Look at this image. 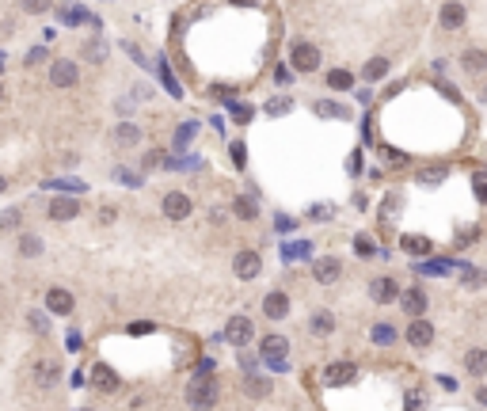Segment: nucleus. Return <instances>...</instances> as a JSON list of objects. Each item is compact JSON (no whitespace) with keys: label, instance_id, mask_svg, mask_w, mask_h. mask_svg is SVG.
Returning <instances> with one entry per match:
<instances>
[{"label":"nucleus","instance_id":"nucleus-1","mask_svg":"<svg viewBox=\"0 0 487 411\" xmlns=\"http://www.w3.org/2000/svg\"><path fill=\"white\" fill-rule=\"evenodd\" d=\"M214 400H217V381H214V373H199V377L187 385V403L194 411H206V408H214Z\"/></svg>","mask_w":487,"mask_h":411},{"label":"nucleus","instance_id":"nucleus-2","mask_svg":"<svg viewBox=\"0 0 487 411\" xmlns=\"http://www.w3.org/2000/svg\"><path fill=\"white\" fill-rule=\"evenodd\" d=\"M259 354H263V362H271L274 370H286V354H289V339H282V335H267L263 339V346H259Z\"/></svg>","mask_w":487,"mask_h":411},{"label":"nucleus","instance_id":"nucleus-3","mask_svg":"<svg viewBox=\"0 0 487 411\" xmlns=\"http://www.w3.org/2000/svg\"><path fill=\"white\" fill-rule=\"evenodd\" d=\"M289 65L301 69V73H313V69H320V49L313 42H297V46L289 49Z\"/></svg>","mask_w":487,"mask_h":411},{"label":"nucleus","instance_id":"nucleus-4","mask_svg":"<svg viewBox=\"0 0 487 411\" xmlns=\"http://www.w3.org/2000/svg\"><path fill=\"white\" fill-rule=\"evenodd\" d=\"M31 381L38 388H54L61 381V366L54 358H38V362H31Z\"/></svg>","mask_w":487,"mask_h":411},{"label":"nucleus","instance_id":"nucleus-5","mask_svg":"<svg viewBox=\"0 0 487 411\" xmlns=\"http://www.w3.org/2000/svg\"><path fill=\"white\" fill-rule=\"evenodd\" d=\"M160 210H164L168 221H187L190 217V198L183 195V190H168L164 202H160Z\"/></svg>","mask_w":487,"mask_h":411},{"label":"nucleus","instance_id":"nucleus-6","mask_svg":"<svg viewBox=\"0 0 487 411\" xmlns=\"http://www.w3.org/2000/svg\"><path fill=\"white\" fill-rule=\"evenodd\" d=\"M251 335H256V328H251L248 316H232V320L225 324V343H232V346L251 343Z\"/></svg>","mask_w":487,"mask_h":411},{"label":"nucleus","instance_id":"nucleus-7","mask_svg":"<svg viewBox=\"0 0 487 411\" xmlns=\"http://www.w3.org/2000/svg\"><path fill=\"white\" fill-rule=\"evenodd\" d=\"M118 385H122V381H118V373L111 370L107 362L91 366V388H95V392H118Z\"/></svg>","mask_w":487,"mask_h":411},{"label":"nucleus","instance_id":"nucleus-8","mask_svg":"<svg viewBox=\"0 0 487 411\" xmlns=\"http://www.w3.org/2000/svg\"><path fill=\"white\" fill-rule=\"evenodd\" d=\"M240 388H244V396H251V400H267V396L274 392L271 377H263V373H244V381H240Z\"/></svg>","mask_w":487,"mask_h":411},{"label":"nucleus","instance_id":"nucleus-9","mask_svg":"<svg viewBox=\"0 0 487 411\" xmlns=\"http://www.w3.org/2000/svg\"><path fill=\"white\" fill-rule=\"evenodd\" d=\"M76 80H80V69H76L73 61H54L50 65V84L54 88H73Z\"/></svg>","mask_w":487,"mask_h":411},{"label":"nucleus","instance_id":"nucleus-10","mask_svg":"<svg viewBox=\"0 0 487 411\" xmlns=\"http://www.w3.org/2000/svg\"><path fill=\"white\" fill-rule=\"evenodd\" d=\"M259 252H248V247H244V252L236 255V259H232V271H236V278H244V282H251L259 274Z\"/></svg>","mask_w":487,"mask_h":411},{"label":"nucleus","instance_id":"nucleus-11","mask_svg":"<svg viewBox=\"0 0 487 411\" xmlns=\"http://www.w3.org/2000/svg\"><path fill=\"white\" fill-rule=\"evenodd\" d=\"M339 271H343V267H339L335 255H324V259H316V263H313V278L320 282V286H335Z\"/></svg>","mask_w":487,"mask_h":411},{"label":"nucleus","instance_id":"nucleus-12","mask_svg":"<svg viewBox=\"0 0 487 411\" xmlns=\"http://www.w3.org/2000/svg\"><path fill=\"white\" fill-rule=\"evenodd\" d=\"M46 313L69 316V313H73V293H69V289H61V286L46 289Z\"/></svg>","mask_w":487,"mask_h":411},{"label":"nucleus","instance_id":"nucleus-13","mask_svg":"<svg viewBox=\"0 0 487 411\" xmlns=\"http://www.w3.org/2000/svg\"><path fill=\"white\" fill-rule=\"evenodd\" d=\"M396 297H400V309H404L407 316H422V313H427V293H422L419 286L404 289V293H396Z\"/></svg>","mask_w":487,"mask_h":411},{"label":"nucleus","instance_id":"nucleus-14","mask_svg":"<svg viewBox=\"0 0 487 411\" xmlns=\"http://www.w3.org/2000/svg\"><path fill=\"white\" fill-rule=\"evenodd\" d=\"M80 217V202L76 198H54L50 202V221H76Z\"/></svg>","mask_w":487,"mask_h":411},{"label":"nucleus","instance_id":"nucleus-15","mask_svg":"<svg viewBox=\"0 0 487 411\" xmlns=\"http://www.w3.org/2000/svg\"><path fill=\"white\" fill-rule=\"evenodd\" d=\"M464 4H457V0H449V4H442V16H438V23L446 27V31H457V27H464Z\"/></svg>","mask_w":487,"mask_h":411},{"label":"nucleus","instance_id":"nucleus-16","mask_svg":"<svg viewBox=\"0 0 487 411\" xmlns=\"http://www.w3.org/2000/svg\"><path fill=\"white\" fill-rule=\"evenodd\" d=\"M263 313L271 316V320H286V316H289V297L282 293V289L267 293V301H263Z\"/></svg>","mask_w":487,"mask_h":411},{"label":"nucleus","instance_id":"nucleus-17","mask_svg":"<svg viewBox=\"0 0 487 411\" xmlns=\"http://www.w3.org/2000/svg\"><path fill=\"white\" fill-rule=\"evenodd\" d=\"M430 339H434V328H430L422 316H411V328H407V343H411V346H427Z\"/></svg>","mask_w":487,"mask_h":411},{"label":"nucleus","instance_id":"nucleus-18","mask_svg":"<svg viewBox=\"0 0 487 411\" xmlns=\"http://www.w3.org/2000/svg\"><path fill=\"white\" fill-rule=\"evenodd\" d=\"M354 366H350V362H335V366H328V373H324V381H328V385L331 388H335V385H350V381H354Z\"/></svg>","mask_w":487,"mask_h":411},{"label":"nucleus","instance_id":"nucleus-19","mask_svg":"<svg viewBox=\"0 0 487 411\" xmlns=\"http://www.w3.org/2000/svg\"><path fill=\"white\" fill-rule=\"evenodd\" d=\"M370 297L377 304H388V301H396V282L392 278H373V286H370Z\"/></svg>","mask_w":487,"mask_h":411},{"label":"nucleus","instance_id":"nucleus-20","mask_svg":"<svg viewBox=\"0 0 487 411\" xmlns=\"http://www.w3.org/2000/svg\"><path fill=\"white\" fill-rule=\"evenodd\" d=\"M400 247H404L407 255H430V252H434V244H430L427 236H415V232H407V236H400Z\"/></svg>","mask_w":487,"mask_h":411},{"label":"nucleus","instance_id":"nucleus-21","mask_svg":"<svg viewBox=\"0 0 487 411\" xmlns=\"http://www.w3.org/2000/svg\"><path fill=\"white\" fill-rule=\"evenodd\" d=\"M464 370H468L472 377H484V373H487V351H484V346H476V351L464 354Z\"/></svg>","mask_w":487,"mask_h":411},{"label":"nucleus","instance_id":"nucleus-22","mask_svg":"<svg viewBox=\"0 0 487 411\" xmlns=\"http://www.w3.org/2000/svg\"><path fill=\"white\" fill-rule=\"evenodd\" d=\"M232 214L240 217V221H256V214H259V206H256V198H244L240 195L236 202H232Z\"/></svg>","mask_w":487,"mask_h":411},{"label":"nucleus","instance_id":"nucleus-23","mask_svg":"<svg viewBox=\"0 0 487 411\" xmlns=\"http://www.w3.org/2000/svg\"><path fill=\"white\" fill-rule=\"evenodd\" d=\"M461 65L468 69V73H484V69H487V54H484V49H468V54L461 58Z\"/></svg>","mask_w":487,"mask_h":411},{"label":"nucleus","instance_id":"nucleus-24","mask_svg":"<svg viewBox=\"0 0 487 411\" xmlns=\"http://www.w3.org/2000/svg\"><path fill=\"white\" fill-rule=\"evenodd\" d=\"M115 141H118V145H137V141H141V130H137V126H130V122H122V126H118V130H115Z\"/></svg>","mask_w":487,"mask_h":411},{"label":"nucleus","instance_id":"nucleus-25","mask_svg":"<svg viewBox=\"0 0 487 411\" xmlns=\"http://www.w3.org/2000/svg\"><path fill=\"white\" fill-rule=\"evenodd\" d=\"M362 73H365V80H370V84L373 80H385V76H388V58H373Z\"/></svg>","mask_w":487,"mask_h":411},{"label":"nucleus","instance_id":"nucleus-26","mask_svg":"<svg viewBox=\"0 0 487 411\" xmlns=\"http://www.w3.org/2000/svg\"><path fill=\"white\" fill-rule=\"evenodd\" d=\"M328 84H331L335 91H347V88H354V76H350L347 69H331V73H328Z\"/></svg>","mask_w":487,"mask_h":411},{"label":"nucleus","instance_id":"nucleus-27","mask_svg":"<svg viewBox=\"0 0 487 411\" xmlns=\"http://www.w3.org/2000/svg\"><path fill=\"white\" fill-rule=\"evenodd\" d=\"M84 58H88V61H95V65H103V61H107V46H103L100 38L84 42Z\"/></svg>","mask_w":487,"mask_h":411},{"label":"nucleus","instance_id":"nucleus-28","mask_svg":"<svg viewBox=\"0 0 487 411\" xmlns=\"http://www.w3.org/2000/svg\"><path fill=\"white\" fill-rule=\"evenodd\" d=\"M308 328H313L316 335H328V331H335V316H331V313H316Z\"/></svg>","mask_w":487,"mask_h":411},{"label":"nucleus","instance_id":"nucleus-29","mask_svg":"<svg viewBox=\"0 0 487 411\" xmlns=\"http://www.w3.org/2000/svg\"><path fill=\"white\" fill-rule=\"evenodd\" d=\"M373 343H377V346H392V343H396V328L377 324V328H373Z\"/></svg>","mask_w":487,"mask_h":411},{"label":"nucleus","instance_id":"nucleus-30","mask_svg":"<svg viewBox=\"0 0 487 411\" xmlns=\"http://www.w3.org/2000/svg\"><path fill=\"white\" fill-rule=\"evenodd\" d=\"M19 255H27V259L42 255V240L38 236H23V240H19Z\"/></svg>","mask_w":487,"mask_h":411},{"label":"nucleus","instance_id":"nucleus-31","mask_svg":"<svg viewBox=\"0 0 487 411\" xmlns=\"http://www.w3.org/2000/svg\"><path fill=\"white\" fill-rule=\"evenodd\" d=\"M27 328H31L34 335H46V331H50V320H46V313H31L27 316Z\"/></svg>","mask_w":487,"mask_h":411},{"label":"nucleus","instance_id":"nucleus-32","mask_svg":"<svg viewBox=\"0 0 487 411\" xmlns=\"http://www.w3.org/2000/svg\"><path fill=\"white\" fill-rule=\"evenodd\" d=\"M194 130H199V126H194V122L179 126V130H175V148H187L190 141H194Z\"/></svg>","mask_w":487,"mask_h":411},{"label":"nucleus","instance_id":"nucleus-33","mask_svg":"<svg viewBox=\"0 0 487 411\" xmlns=\"http://www.w3.org/2000/svg\"><path fill=\"white\" fill-rule=\"evenodd\" d=\"M308 252H313V244H308V240H297V244L286 247V259H308Z\"/></svg>","mask_w":487,"mask_h":411},{"label":"nucleus","instance_id":"nucleus-34","mask_svg":"<svg viewBox=\"0 0 487 411\" xmlns=\"http://www.w3.org/2000/svg\"><path fill=\"white\" fill-rule=\"evenodd\" d=\"M289 111H293V99H271V103H267V115H289Z\"/></svg>","mask_w":487,"mask_h":411},{"label":"nucleus","instance_id":"nucleus-35","mask_svg":"<svg viewBox=\"0 0 487 411\" xmlns=\"http://www.w3.org/2000/svg\"><path fill=\"white\" fill-rule=\"evenodd\" d=\"M160 80H164V88L172 91V96H183L179 84H175V76H172V69H168V61H160Z\"/></svg>","mask_w":487,"mask_h":411},{"label":"nucleus","instance_id":"nucleus-36","mask_svg":"<svg viewBox=\"0 0 487 411\" xmlns=\"http://www.w3.org/2000/svg\"><path fill=\"white\" fill-rule=\"evenodd\" d=\"M316 115L320 118H347V111L335 107V103H316Z\"/></svg>","mask_w":487,"mask_h":411},{"label":"nucleus","instance_id":"nucleus-37","mask_svg":"<svg viewBox=\"0 0 487 411\" xmlns=\"http://www.w3.org/2000/svg\"><path fill=\"white\" fill-rule=\"evenodd\" d=\"M61 12V8H58ZM88 19V12H80V8H65L61 12V23H69V27H76V23H84Z\"/></svg>","mask_w":487,"mask_h":411},{"label":"nucleus","instance_id":"nucleus-38","mask_svg":"<svg viewBox=\"0 0 487 411\" xmlns=\"http://www.w3.org/2000/svg\"><path fill=\"white\" fill-rule=\"evenodd\" d=\"M19 229V210H8V214H0V232H12Z\"/></svg>","mask_w":487,"mask_h":411},{"label":"nucleus","instance_id":"nucleus-39","mask_svg":"<svg viewBox=\"0 0 487 411\" xmlns=\"http://www.w3.org/2000/svg\"><path fill=\"white\" fill-rule=\"evenodd\" d=\"M354 252L362 255V259H370V255H377V247H373L370 236H358V240H354Z\"/></svg>","mask_w":487,"mask_h":411},{"label":"nucleus","instance_id":"nucleus-40","mask_svg":"<svg viewBox=\"0 0 487 411\" xmlns=\"http://www.w3.org/2000/svg\"><path fill=\"white\" fill-rule=\"evenodd\" d=\"M23 8L31 16H42V12H50V0H23Z\"/></svg>","mask_w":487,"mask_h":411},{"label":"nucleus","instance_id":"nucleus-41","mask_svg":"<svg viewBox=\"0 0 487 411\" xmlns=\"http://www.w3.org/2000/svg\"><path fill=\"white\" fill-rule=\"evenodd\" d=\"M42 61H46V49H42V46L27 49V69H31V65H42Z\"/></svg>","mask_w":487,"mask_h":411},{"label":"nucleus","instance_id":"nucleus-42","mask_svg":"<svg viewBox=\"0 0 487 411\" xmlns=\"http://www.w3.org/2000/svg\"><path fill=\"white\" fill-rule=\"evenodd\" d=\"M244 160H248V148H244V145L236 141V145H232V164H236V168H244Z\"/></svg>","mask_w":487,"mask_h":411},{"label":"nucleus","instance_id":"nucleus-43","mask_svg":"<svg viewBox=\"0 0 487 411\" xmlns=\"http://www.w3.org/2000/svg\"><path fill=\"white\" fill-rule=\"evenodd\" d=\"M50 187H58V190H88L84 183H76V179H61V183H50Z\"/></svg>","mask_w":487,"mask_h":411},{"label":"nucleus","instance_id":"nucleus-44","mask_svg":"<svg viewBox=\"0 0 487 411\" xmlns=\"http://www.w3.org/2000/svg\"><path fill=\"white\" fill-rule=\"evenodd\" d=\"M472 190H476V198H479V202L487 198V190H484V175H476V179H472Z\"/></svg>","mask_w":487,"mask_h":411},{"label":"nucleus","instance_id":"nucleus-45","mask_svg":"<svg viewBox=\"0 0 487 411\" xmlns=\"http://www.w3.org/2000/svg\"><path fill=\"white\" fill-rule=\"evenodd\" d=\"M232 115H236L240 122H248V118H251V107H232Z\"/></svg>","mask_w":487,"mask_h":411},{"label":"nucleus","instance_id":"nucleus-46","mask_svg":"<svg viewBox=\"0 0 487 411\" xmlns=\"http://www.w3.org/2000/svg\"><path fill=\"white\" fill-rule=\"evenodd\" d=\"M251 366H256V358H251V354H240V370L248 373V370H251Z\"/></svg>","mask_w":487,"mask_h":411},{"label":"nucleus","instance_id":"nucleus-47","mask_svg":"<svg viewBox=\"0 0 487 411\" xmlns=\"http://www.w3.org/2000/svg\"><path fill=\"white\" fill-rule=\"evenodd\" d=\"M157 164H164V153H160V148H157V153H149V168H157Z\"/></svg>","mask_w":487,"mask_h":411},{"label":"nucleus","instance_id":"nucleus-48","mask_svg":"<svg viewBox=\"0 0 487 411\" xmlns=\"http://www.w3.org/2000/svg\"><path fill=\"white\" fill-rule=\"evenodd\" d=\"M100 221H103V225L115 221V210H111V206H107V210H100Z\"/></svg>","mask_w":487,"mask_h":411},{"label":"nucleus","instance_id":"nucleus-49","mask_svg":"<svg viewBox=\"0 0 487 411\" xmlns=\"http://www.w3.org/2000/svg\"><path fill=\"white\" fill-rule=\"evenodd\" d=\"M419 179H422V183H438V179H442V172H422Z\"/></svg>","mask_w":487,"mask_h":411},{"label":"nucleus","instance_id":"nucleus-50","mask_svg":"<svg viewBox=\"0 0 487 411\" xmlns=\"http://www.w3.org/2000/svg\"><path fill=\"white\" fill-rule=\"evenodd\" d=\"M4 190H8V179H4V175H0V195H4Z\"/></svg>","mask_w":487,"mask_h":411},{"label":"nucleus","instance_id":"nucleus-51","mask_svg":"<svg viewBox=\"0 0 487 411\" xmlns=\"http://www.w3.org/2000/svg\"><path fill=\"white\" fill-rule=\"evenodd\" d=\"M232 4H248V0H232Z\"/></svg>","mask_w":487,"mask_h":411},{"label":"nucleus","instance_id":"nucleus-52","mask_svg":"<svg viewBox=\"0 0 487 411\" xmlns=\"http://www.w3.org/2000/svg\"><path fill=\"white\" fill-rule=\"evenodd\" d=\"M0 99H4V88H0Z\"/></svg>","mask_w":487,"mask_h":411}]
</instances>
